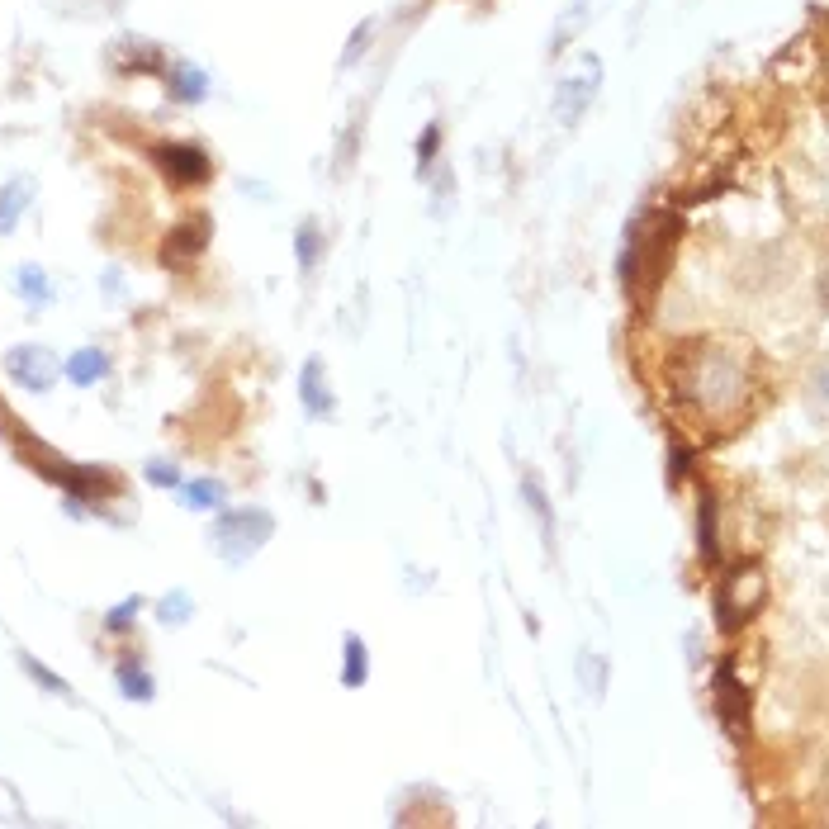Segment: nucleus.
<instances>
[{"label":"nucleus","instance_id":"obj_1","mask_svg":"<svg viewBox=\"0 0 829 829\" xmlns=\"http://www.w3.org/2000/svg\"><path fill=\"white\" fill-rule=\"evenodd\" d=\"M597 86H602V62H597V57H578V72L559 76V86H555V119L559 124H578L583 109L593 105Z\"/></svg>","mask_w":829,"mask_h":829},{"label":"nucleus","instance_id":"obj_2","mask_svg":"<svg viewBox=\"0 0 829 829\" xmlns=\"http://www.w3.org/2000/svg\"><path fill=\"white\" fill-rule=\"evenodd\" d=\"M763 593H768V583L758 574L754 564L749 569H735V574L725 578L721 588V626L725 631H735L739 621H749V616L763 607Z\"/></svg>","mask_w":829,"mask_h":829},{"label":"nucleus","instance_id":"obj_3","mask_svg":"<svg viewBox=\"0 0 829 829\" xmlns=\"http://www.w3.org/2000/svg\"><path fill=\"white\" fill-rule=\"evenodd\" d=\"M266 536H271V517H261V512H237V517H228V522L218 526V545L233 559L252 555Z\"/></svg>","mask_w":829,"mask_h":829},{"label":"nucleus","instance_id":"obj_4","mask_svg":"<svg viewBox=\"0 0 829 829\" xmlns=\"http://www.w3.org/2000/svg\"><path fill=\"white\" fill-rule=\"evenodd\" d=\"M152 157H157V166H162L176 185H195L209 176V157H204L195 143H162Z\"/></svg>","mask_w":829,"mask_h":829},{"label":"nucleus","instance_id":"obj_5","mask_svg":"<svg viewBox=\"0 0 829 829\" xmlns=\"http://www.w3.org/2000/svg\"><path fill=\"white\" fill-rule=\"evenodd\" d=\"M716 706H721V721L730 725V730H744V721H749V706H744V687L735 683V673H730V668H721V678H716Z\"/></svg>","mask_w":829,"mask_h":829},{"label":"nucleus","instance_id":"obj_6","mask_svg":"<svg viewBox=\"0 0 829 829\" xmlns=\"http://www.w3.org/2000/svg\"><path fill=\"white\" fill-rule=\"evenodd\" d=\"M10 370H15V379L29 384V389H48V384H53V361H48L43 351H34V346L15 351V356H10Z\"/></svg>","mask_w":829,"mask_h":829},{"label":"nucleus","instance_id":"obj_7","mask_svg":"<svg viewBox=\"0 0 829 829\" xmlns=\"http://www.w3.org/2000/svg\"><path fill=\"white\" fill-rule=\"evenodd\" d=\"M304 403H308V413H332V394H327V384H323V361H308V370H304Z\"/></svg>","mask_w":829,"mask_h":829},{"label":"nucleus","instance_id":"obj_8","mask_svg":"<svg viewBox=\"0 0 829 829\" xmlns=\"http://www.w3.org/2000/svg\"><path fill=\"white\" fill-rule=\"evenodd\" d=\"M365 673H370V659H365V645L356 635H346V654H342V683L346 687H361Z\"/></svg>","mask_w":829,"mask_h":829},{"label":"nucleus","instance_id":"obj_9","mask_svg":"<svg viewBox=\"0 0 829 829\" xmlns=\"http://www.w3.org/2000/svg\"><path fill=\"white\" fill-rule=\"evenodd\" d=\"M105 370H109V361L100 356V351H76L72 361H67V375H72L76 384H95Z\"/></svg>","mask_w":829,"mask_h":829},{"label":"nucleus","instance_id":"obj_10","mask_svg":"<svg viewBox=\"0 0 829 829\" xmlns=\"http://www.w3.org/2000/svg\"><path fill=\"white\" fill-rule=\"evenodd\" d=\"M29 204V195H24V185H10V190H0V233H10L15 228L19 209Z\"/></svg>","mask_w":829,"mask_h":829},{"label":"nucleus","instance_id":"obj_11","mask_svg":"<svg viewBox=\"0 0 829 829\" xmlns=\"http://www.w3.org/2000/svg\"><path fill=\"white\" fill-rule=\"evenodd\" d=\"M171 91L181 95V100H199V95H204V76L190 72V67H181V72H176V86H171Z\"/></svg>","mask_w":829,"mask_h":829},{"label":"nucleus","instance_id":"obj_12","mask_svg":"<svg viewBox=\"0 0 829 829\" xmlns=\"http://www.w3.org/2000/svg\"><path fill=\"white\" fill-rule=\"evenodd\" d=\"M185 493H190V498H185L190 507H214L218 498H223V488H218V484H190Z\"/></svg>","mask_w":829,"mask_h":829},{"label":"nucleus","instance_id":"obj_13","mask_svg":"<svg viewBox=\"0 0 829 829\" xmlns=\"http://www.w3.org/2000/svg\"><path fill=\"white\" fill-rule=\"evenodd\" d=\"M299 261H304V266H313V261H318V237H313V228H304V233H299Z\"/></svg>","mask_w":829,"mask_h":829},{"label":"nucleus","instance_id":"obj_14","mask_svg":"<svg viewBox=\"0 0 829 829\" xmlns=\"http://www.w3.org/2000/svg\"><path fill=\"white\" fill-rule=\"evenodd\" d=\"M124 683H128V697H147L152 692V683H147L143 673H133V668H124Z\"/></svg>","mask_w":829,"mask_h":829},{"label":"nucleus","instance_id":"obj_15","mask_svg":"<svg viewBox=\"0 0 829 829\" xmlns=\"http://www.w3.org/2000/svg\"><path fill=\"white\" fill-rule=\"evenodd\" d=\"M19 289H24V294H34V299H48V285H43V280H38L34 271L19 275Z\"/></svg>","mask_w":829,"mask_h":829},{"label":"nucleus","instance_id":"obj_16","mask_svg":"<svg viewBox=\"0 0 829 829\" xmlns=\"http://www.w3.org/2000/svg\"><path fill=\"white\" fill-rule=\"evenodd\" d=\"M24 668H29V673H34L38 683H48V687H53V692H62V678H53V673H48V668H38L34 659H24Z\"/></svg>","mask_w":829,"mask_h":829},{"label":"nucleus","instance_id":"obj_17","mask_svg":"<svg viewBox=\"0 0 829 829\" xmlns=\"http://www.w3.org/2000/svg\"><path fill=\"white\" fill-rule=\"evenodd\" d=\"M436 143H441V128H427V143H417V152H427V157H422V162H432Z\"/></svg>","mask_w":829,"mask_h":829},{"label":"nucleus","instance_id":"obj_18","mask_svg":"<svg viewBox=\"0 0 829 829\" xmlns=\"http://www.w3.org/2000/svg\"><path fill=\"white\" fill-rule=\"evenodd\" d=\"M147 474H152V479H157V484H176V469H166V465H152V469H147Z\"/></svg>","mask_w":829,"mask_h":829}]
</instances>
